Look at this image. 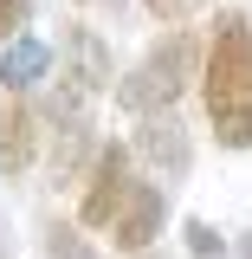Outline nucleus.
<instances>
[{
  "label": "nucleus",
  "mask_w": 252,
  "mask_h": 259,
  "mask_svg": "<svg viewBox=\"0 0 252 259\" xmlns=\"http://www.w3.org/2000/svg\"><path fill=\"white\" fill-rule=\"evenodd\" d=\"M200 104L220 149H252V13L226 7L200 52Z\"/></svg>",
  "instance_id": "nucleus-1"
},
{
  "label": "nucleus",
  "mask_w": 252,
  "mask_h": 259,
  "mask_svg": "<svg viewBox=\"0 0 252 259\" xmlns=\"http://www.w3.org/2000/svg\"><path fill=\"white\" fill-rule=\"evenodd\" d=\"M200 52H207V39H194V32H162L156 46L142 52V65L117 78V110H129V117H162V110H175L181 91L194 84V71H200Z\"/></svg>",
  "instance_id": "nucleus-2"
},
{
  "label": "nucleus",
  "mask_w": 252,
  "mask_h": 259,
  "mask_svg": "<svg viewBox=\"0 0 252 259\" xmlns=\"http://www.w3.org/2000/svg\"><path fill=\"white\" fill-rule=\"evenodd\" d=\"M136 182H142V175H136V162H129L123 143H97L91 182H84V194H78V221L110 233V221L123 214V201H129V188H136Z\"/></svg>",
  "instance_id": "nucleus-3"
},
{
  "label": "nucleus",
  "mask_w": 252,
  "mask_h": 259,
  "mask_svg": "<svg viewBox=\"0 0 252 259\" xmlns=\"http://www.w3.org/2000/svg\"><path fill=\"white\" fill-rule=\"evenodd\" d=\"M45 123H52V175L71 182L78 175V162L91 149V123H84V84H65L52 97V110H45Z\"/></svg>",
  "instance_id": "nucleus-4"
},
{
  "label": "nucleus",
  "mask_w": 252,
  "mask_h": 259,
  "mask_svg": "<svg viewBox=\"0 0 252 259\" xmlns=\"http://www.w3.org/2000/svg\"><path fill=\"white\" fill-rule=\"evenodd\" d=\"M162 214H168V201H162L156 182H136L123 201V214L110 221V240L123 246V253H149V240L162 233Z\"/></svg>",
  "instance_id": "nucleus-5"
},
{
  "label": "nucleus",
  "mask_w": 252,
  "mask_h": 259,
  "mask_svg": "<svg viewBox=\"0 0 252 259\" xmlns=\"http://www.w3.org/2000/svg\"><path fill=\"white\" fill-rule=\"evenodd\" d=\"M39 162V110H26L20 97L0 104V168L7 175H26Z\"/></svg>",
  "instance_id": "nucleus-6"
},
{
  "label": "nucleus",
  "mask_w": 252,
  "mask_h": 259,
  "mask_svg": "<svg viewBox=\"0 0 252 259\" xmlns=\"http://www.w3.org/2000/svg\"><path fill=\"white\" fill-rule=\"evenodd\" d=\"M45 71H52V46H45V39H13L7 59H0V84L20 97V91H32V84H45Z\"/></svg>",
  "instance_id": "nucleus-7"
},
{
  "label": "nucleus",
  "mask_w": 252,
  "mask_h": 259,
  "mask_svg": "<svg viewBox=\"0 0 252 259\" xmlns=\"http://www.w3.org/2000/svg\"><path fill=\"white\" fill-rule=\"evenodd\" d=\"M142 123V156L162 162L168 175H181L188 168V143H181V123H175V110H162V117H136Z\"/></svg>",
  "instance_id": "nucleus-8"
},
{
  "label": "nucleus",
  "mask_w": 252,
  "mask_h": 259,
  "mask_svg": "<svg viewBox=\"0 0 252 259\" xmlns=\"http://www.w3.org/2000/svg\"><path fill=\"white\" fill-rule=\"evenodd\" d=\"M45 259H97V253H91V240H84L71 221H52L45 227Z\"/></svg>",
  "instance_id": "nucleus-9"
},
{
  "label": "nucleus",
  "mask_w": 252,
  "mask_h": 259,
  "mask_svg": "<svg viewBox=\"0 0 252 259\" xmlns=\"http://www.w3.org/2000/svg\"><path fill=\"white\" fill-rule=\"evenodd\" d=\"M26 7H32V0H0V46H7V39L20 32V20H26Z\"/></svg>",
  "instance_id": "nucleus-10"
},
{
  "label": "nucleus",
  "mask_w": 252,
  "mask_h": 259,
  "mask_svg": "<svg viewBox=\"0 0 252 259\" xmlns=\"http://www.w3.org/2000/svg\"><path fill=\"white\" fill-rule=\"evenodd\" d=\"M156 20H181V13H194V7H207V0H142Z\"/></svg>",
  "instance_id": "nucleus-11"
},
{
  "label": "nucleus",
  "mask_w": 252,
  "mask_h": 259,
  "mask_svg": "<svg viewBox=\"0 0 252 259\" xmlns=\"http://www.w3.org/2000/svg\"><path fill=\"white\" fill-rule=\"evenodd\" d=\"M129 259H149V253H129Z\"/></svg>",
  "instance_id": "nucleus-12"
},
{
  "label": "nucleus",
  "mask_w": 252,
  "mask_h": 259,
  "mask_svg": "<svg viewBox=\"0 0 252 259\" xmlns=\"http://www.w3.org/2000/svg\"><path fill=\"white\" fill-rule=\"evenodd\" d=\"M246 259H252V240H246Z\"/></svg>",
  "instance_id": "nucleus-13"
}]
</instances>
